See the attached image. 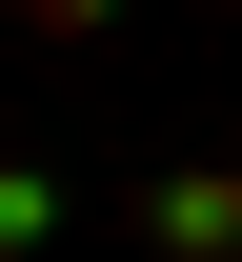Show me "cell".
I'll use <instances>...</instances> for the list:
<instances>
[{"instance_id": "obj_2", "label": "cell", "mask_w": 242, "mask_h": 262, "mask_svg": "<svg viewBox=\"0 0 242 262\" xmlns=\"http://www.w3.org/2000/svg\"><path fill=\"white\" fill-rule=\"evenodd\" d=\"M40 242H61V182H40V162H0V262H40Z\"/></svg>"}, {"instance_id": "obj_1", "label": "cell", "mask_w": 242, "mask_h": 262, "mask_svg": "<svg viewBox=\"0 0 242 262\" xmlns=\"http://www.w3.org/2000/svg\"><path fill=\"white\" fill-rule=\"evenodd\" d=\"M121 222H141V262H242V162H162Z\"/></svg>"}]
</instances>
